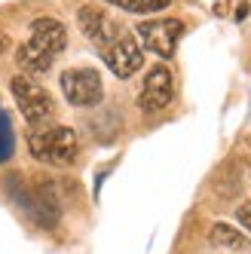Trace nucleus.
I'll list each match as a JSON object with an SVG mask.
<instances>
[{"label":"nucleus","mask_w":251,"mask_h":254,"mask_svg":"<svg viewBox=\"0 0 251 254\" xmlns=\"http://www.w3.org/2000/svg\"><path fill=\"white\" fill-rule=\"evenodd\" d=\"M64 46H67L64 25L59 19H52V15H43V19L31 22V34L15 52V62L28 74H46L56 64V59L64 52Z\"/></svg>","instance_id":"f257e3e1"},{"label":"nucleus","mask_w":251,"mask_h":254,"mask_svg":"<svg viewBox=\"0 0 251 254\" xmlns=\"http://www.w3.org/2000/svg\"><path fill=\"white\" fill-rule=\"evenodd\" d=\"M28 150L37 162H46V166H70L80 153V141L70 126H43V129L31 132Z\"/></svg>","instance_id":"f03ea898"},{"label":"nucleus","mask_w":251,"mask_h":254,"mask_svg":"<svg viewBox=\"0 0 251 254\" xmlns=\"http://www.w3.org/2000/svg\"><path fill=\"white\" fill-rule=\"evenodd\" d=\"M59 86L70 107H95L104 98V83L95 67H67L62 70Z\"/></svg>","instance_id":"7ed1b4c3"},{"label":"nucleus","mask_w":251,"mask_h":254,"mask_svg":"<svg viewBox=\"0 0 251 254\" xmlns=\"http://www.w3.org/2000/svg\"><path fill=\"white\" fill-rule=\"evenodd\" d=\"M9 89H12L15 104H19V114L28 123H43V120H49L52 114H56V101H52V95L34 77L15 74L12 83H9Z\"/></svg>","instance_id":"20e7f679"},{"label":"nucleus","mask_w":251,"mask_h":254,"mask_svg":"<svg viewBox=\"0 0 251 254\" xmlns=\"http://www.w3.org/2000/svg\"><path fill=\"white\" fill-rule=\"evenodd\" d=\"M138 37L141 46L156 52L159 59H169L178 40L184 37V22L181 19H153V22H141L138 25Z\"/></svg>","instance_id":"39448f33"},{"label":"nucleus","mask_w":251,"mask_h":254,"mask_svg":"<svg viewBox=\"0 0 251 254\" xmlns=\"http://www.w3.org/2000/svg\"><path fill=\"white\" fill-rule=\"evenodd\" d=\"M175 98V77L166 64H153L144 77V86H141V95H138V104L144 114H159L166 111Z\"/></svg>","instance_id":"423d86ee"},{"label":"nucleus","mask_w":251,"mask_h":254,"mask_svg":"<svg viewBox=\"0 0 251 254\" xmlns=\"http://www.w3.org/2000/svg\"><path fill=\"white\" fill-rule=\"evenodd\" d=\"M101 59L114 70V77L129 80L135 70H141V64H144V49H141V43L132 34H120V37L101 52Z\"/></svg>","instance_id":"0eeeda50"},{"label":"nucleus","mask_w":251,"mask_h":254,"mask_svg":"<svg viewBox=\"0 0 251 254\" xmlns=\"http://www.w3.org/2000/svg\"><path fill=\"white\" fill-rule=\"evenodd\" d=\"M77 25H80V31L86 34V40L95 43L101 52L123 34V31H117V25H114L111 15L101 12L98 6H80V9H77Z\"/></svg>","instance_id":"6e6552de"},{"label":"nucleus","mask_w":251,"mask_h":254,"mask_svg":"<svg viewBox=\"0 0 251 254\" xmlns=\"http://www.w3.org/2000/svg\"><path fill=\"white\" fill-rule=\"evenodd\" d=\"M208 239L214 242V245H221V248H230V251H245L248 248V239L239 233V230H233V227H227V224H214L211 230H208Z\"/></svg>","instance_id":"1a4fd4ad"},{"label":"nucleus","mask_w":251,"mask_h":254,"mask_svg":"<svg viewBox=\"0 0 251 254\" xmlns=\"http://www.w3.org/2000/svg\"><path fill=\"white\" fill-rule=\"evenodd\" d=\"M107 3H114L126 12H135V15H147V12H163L169 9L172 0H107Z\"/></svg>","instance_id":"9d476101"},{"label":"nucleus","mask_w":251,"mask_h":254,"mask_svg":"<svg viewBox=\"0 0 251 254\" xmlns=\"http://www.w3.org/2000/svg\"><path fill=\"white\" fill-rule=\"evenodd\" d=\"M236 217H239V224L251 233V202H242V205L236 208Z\"/></svg>","instance_id":"9b49d317"},{"label":"nucleus","mask_w":251,"mask_h":254,"mask_svg":"<svg viewBox=\"0 0 251 254\" xmlns=\"http://www.w3.org/2000/svg\"><path fill=\"white\" fill-rule=\"evenodd\" d=\"M6 49H9V37H6L3 31H0V52H6Z\"/></svg>","instance_id":"f8f14e48"}]
</instances>
